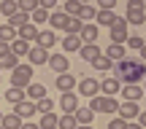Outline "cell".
Instances as JSON below:
<instances>
[{"instance_id":"obj_45","label":"cell","mask_w":146,"mask_h":129,"mask_svg":"<svg viewBox=\"0 0 146 129\" xmlns=\"http://www.w3.org/2000/svg\"><path fill=\"white\" fill-rule=\"evenodd\" d=\"M135 119H138V126H143V129H146V110H138Z\"/></svg>"},{"instance_id":"obj_47","label":"cell","mask_w":146,"mask_h":129,"mask_svg":"<svg viewBox=\"0 0 146 129\" xmlns=\"http://www.w3.org/2000/svg\"><path fill=\"white\" fill-rule=\"evenodd\" d=\"M125 129H143V126H138V124H133V121H127V126Z\"/></svg>"},{"instance_id":"obj_31","label":"cell","mask_w":146,"mask_h":129,"mask_svg":"<svg viewBox=\"0 0 146 129\" xmlns=\"http://www.w3.org/2000/svg\"><path fill=\"white\" fill-rule=\"evenodd\" d=\"M0 41H5V43L16 41V27H11V24H0Z\"/></svg>"},{"instance_id":"obj_4","label":"cell","mask_w":146,"mask_h":129,"mask_svg":"<svg viewBox=\"0 0 146 129\" xmlns=\"http://www.w3.org/2000/svg\"><path fill=\"white\" fill-rule=\"evenodd\" d=\"M89 108L98 110V113H114L119 105H116L114 97H106V94H95V97H89Z\"/></svg>"},{"instance_id":"obj_34","label":"cell","mask_w":146,"mask_h":129,"mask_svg":"<svg viewBox=\"0 0 146 129\" xmlns=\"http://www.w3.org/2000/svg\"><path fill=\"white\" fill-rule=\"evenodd\" d=\"M95 14H98V11H95L92 5H81V11H78L76 19H81V22H92V19H95Z\"/></svg>"},{"instance_id":"obj_38","label":"cell","mask_w":146,"mask_h":129,"mask_svg":"<svg viewBox=\"0 0 146 129\" xmlns=\"http://www.w3.org/2000/svg\"><path fill=\"white\" fill-rule=\"evenodd\" d=\"M30 16H33V24H35V22H49V11H46V8H41V5H38V8L33 11Z\"/></svg>"},{"instance_id":"obj_11","label":"cell","mask_w":146,"mask_h":129,"mask_svg":"<svg viewBox=\"0 0 146 129\" xmlns=\"http://www.w3.org/2000/svg\"><path fill=\"white\" fill-rule=\"evenodd\" d=\"M116 116H122L125 121H133L138 116V102H130V100H125V102L116 108Z\"/></svg>"},{"instance_id":"obj_41","label":"cell","mask_w":146,"mask_h":129,"mask_svg":"<svg viewBox=\"0 0 146 129\" xmlns=\"http://www.w3.org/2000/svg\"><path fill=\"white\" fill-rule=\"evenodd\" d=\"M127 126V121L122 119V116H114V119L108 121V129H125Z\"/></svg>"},{"instance_id":"obj_42","label":"cell","mask_w":146,"mask_h":129,"mask_svg":"<svg viewBox=\"0 0 146 129\" xmlns=\"http://www.w3.org/2000/svg\"><path fill=\"white\" fill-rule=\"evenodd\" d=\"M116 0H98V11H114Z\"/></svg>"},{"instance_id":"obj_23","label":"cell","mask_w":146,"mask_h":129,"mask_svg":"<svg viewBox=\"0 0 146 129\" xmlns=\"http://www.w3.org/2000/svg\"><path fill=\"white\" fill-rule=\"evenodd\" d=\"M22 100H27L25 89H19V86H11V89H5V102L16 105V102H22Z\"/></svg>"},{"instance_id":"obj_29","label":"cell","mask_w":146,"mask_h":129,"mask_svg":"<svg viewBox=\"0 0 146 129\" xmlns=\"http://www.w3.org/2000/svg\"><path fill=\"white\" fill-rule=\"evenodd\" d=\"M16 11H19L16 0H0V16H14Z\"/></svg>"},{"instance_id":"obj_43","label":"cell","mask_w":146,"mask_h":129,"mask_svg":"<svg viewBox=\"0 0 146 129\" xmlns=\"http://www.w3.org/2000/svg\"><path fill=\"white\" fill-rule=\"evenodd\" d=\"M38 5L46 11H54V5H57V0H38Z\"/></svg>"},{"instance_id":"obj_52","label":"cell","mask_w":146,"mask_h":129,"mask_svg":"<svg viewBox=\"0 0 146 129\" xmlns=\"http://www.w3.org/2000/svg\"><path fill=\"white\" fill-rule=\"evenodd\" d=\"M0 119H3V113H0Z\"/></svg>"},{"instance_id":"obj_6","label":"cell","mask_w":146,"mask_h":129,"mask_svg":"<svg viewBox=\"0 0 146 129\" xmlns=\"http://www.w3.org/2000/svg\"><path fill=\"white\" fill-rule=\"evenodd\" d=\"M14 113L19 116L22 121H33V116L38 113V108H35V102H33V100H22V102H16Z\"/></svg>"},{"instance_id":"obj_51","label":"cell","mask_w":146,"mask_h":129,"mask_svg":"<svg viewBox=\"0 0 146 129\" xmlns=\"http://www.w3.org/2000/svg\"><path fill=\"white\" fill-rule=\"evenodd\" d=\"M143 92H146V81H143Z\"/></svg>"},{"instance_id":"obj_1","label":"cell","mask_w":146,"mask_h":129,"mask_svg":"<svg viewBox=\"0 0 146 129\" xmlns=\"http://www.w3.org/2000/svg\"><path fill=\"white\" fill-rule=\"evenodd\" d=\"M146 75V65L135 62V59H119L114 62V78H119L122 83H138L141 78Z\"/></svg>"},{"instance_id":"obj_21","label":"cell","mask_w":146,"mask_h":129,"mask_svg":"<svg viewBox=\"0 0 146 129\" xmlns=\"http://www.w3.org/2000/svg\"><path fill=\"white\" fill-rule=\"evenodd\" d=\"M73 119H76V124H92L95 110L92 108H76L73 110Z\"/></svg>"},{"instance_id":"obj_16","label":"cell","mask_w":146,"mask_h":129,"mask_svg":"<svg viewBox=\"0 0 146 129\" xmlns=\"http://www.w3.org/2000/svg\"><path fill=\"white\" fill-rule=\"evenodd\" d=\"M78 54H81V59H84V62H89V65H92L95 59L100 57V48H98V43H84V46L78 48Z\"/></svg>"},{"instance_id":"obj_25","label":"cell","mask_w":146,"mask_h":129,"mask_svg":"<svg viewBox=\"0 0 146 129\" xmlns=\"http://www.w3.org/2000/svg\"><path fill=\"white\" fill-rule=\"evenodd\" d=\"M84 46V43H81V38H78V35H65V41H62V48H65V51H78V48H81Z\"/></svg>"},{"instance_id":"obj_39","label":"cell","mask_w":146,"mask_h":129,"mask_svg":"<svg viewBox=\"0 0 146 129\" xmlns=\"http://www.w3.org/2000/svg\"><path fill=\"white\" fill-rule=\"evenodd\" d=\"M95 67H98V70H108V67H114V62H111V59L108 57H106V54H100V57L98 59H95V62H92Z\"/></svg>"},{"instance_id":"obj_49","label":"cell","mask_w":146,"mask_h":129,"mask_svg":"<svg viewBox=\"0 0 146 129\" xmlns=\"http://www.w3.org/2000/svg\"><path fill=\"white\" fill-rule=\"evenodd\" d=\"M76 129H92V126H89V124H78Z\"/></svg>"},{"instance_id":"obj_44","label":"cell","mask_w":146,"mask_h":129,"mask_svg":"<svg viewBox=\"0 0 146 129\" xmlns=\"http://www.w3.org/2000/svg\"><path fill=\"white\" fill-rule=\"evenodd\" d=\"M11 51V43H5V41H0V59L5 57V54Z\"/></svg>"},{"instance_id":"obj_14","label":"cell","mask_w":146,"mask_h":129,"mask_svg":"<svg viewBox=\"0 0 146 129\" xmlns=\"http://www.w3.org/2000/svg\"><path fill=\"white\" fill-rule=\"evenodd\" d=\"M16 38H22V41H27V43H35V38H38V27L33 24V22H27V24H22L19 30H16Z\"/></svg>"},{"instance_id":"obj_48","label":"cell","mask_w":146,"mask_h":129,"mask_svg":"<svg viewBox=\"0 0 146 129\" xmlns=\"http://www.w3.org/2000/svg\"><path fill=\"white\" fill-rule=\"evenodd\" d=\"M138 54H141V57L146 59V43H143V46H141V48H138Z\"/></svg>"},{"instance_id":"obj_32","label":"cell","mask_w":146,"mask_h":129,"mask_svg":"<svg viewBox=\"0 0 146 129\" xmlns=\"http://www.w3.org/2000/svg\"><path fill=\"white\" fill-rule=\"evenodd\" d=\"M16 65H19V57H16V54H11V51L0 59V70H14Z\"/></svg>"},{"instance_id":"obj_35","label":"cell","mask_w":146,"mask_h":129,"mask_svg":"<svg viewBox=\"0 0 146 129\" xmlns=\"http://www.w3.org/2000/svg\"><path fill=\"white\" fill-rule=\"evenodd\" d=\"M16 5H19V11H25V14H33V11L38 8V0H16Z\"/></svg>"},{"instance_id":"obj_5","label":"cell","mask_w":146,"mask_h":129,"mask_svg":"<svg viewBox=\"0 0 146 129\" xmlns=\"http://www.w3.org/2000/svg\"><path fill=\"white\" fill-rule=\"evenodd\" d=\"M108 32H111V43H125L127 35H130V32H127V22L119 19V16H116V22L108 27Z\"/></svg>"},{"instance_id":"obj_36","label":"cell","mask_w":146,"mask_h":129,"mask_svg":"<svg viewBox=\"0 0 146 129\" xmlns=\"http://www.w3.org/2000/svg\"><path fill=\"white\" fill-rule=\"evenodd\" d=\"M78 11H81V3L78 0H65V14L68 16H78Z\"/></svg>"},{"instance_id":"obj_50","label":"cell","mask_w":146,"mask_h":129,"mask_svg":"<svg viewBox=\"0 0 146 129\" xmlns=\"http://www.w3.org/2000/svg\"><path fill=\"white\" fill-rule=\"evenodd\" d=\"M78 3H81V5H87V3H89V0H78Z\"/></svg>"},{"instance_id":"obj_9","label":"cell","mask_w":146,"mask_h":129,"mask_svg":"<svg viewBox=\"0 0 146 129\" xmlns=\"http://www.w3.org/2000/svg\"><path fill=\"white\" fill-rule=\"evenodd\" d=\"M116 92H122V81L119 78H103V81H100V94H106V97H114Z\"/></svg>"},{"instance_id":"obj_3","label":"cell","mask_w":146,"mask_h":129,"mask_svg":"<svg viewBox=\"0 0 146 129\" xmlns=\"http://www.w3.org/2000/svg\"><path fill=\"white\" fill-rule=\"evenodd\" d=\"M30 81H33V65H16L11 70V86L25 89V86H30Z\"/></svg>"},{"instance_id":"obj_20","label":"cell","mask_w":146,"mask_h":129,"mask_svg":"<svg viewBox=\"0 0 146 129\" xmlns=\"http://www.w3.org/2000/svg\"><path fill=\"white\" fill-rule=\"evenodd\" d=\"M54 86H57L60 89V92H73V86H76V81H73V75H70V73H60V75H57V81H54Z\"/></svg>"},{"instance_id":"obj_37","label":"cell","mask_w":146,"mask_h":129,"mask_svg":"<svg viewBox=\"0 0 146 129\" xmlns=\"http://www.w3.org/2000/svg\"><path fill=\"white\" fill-rule=\"evenodd\" d=\"M35 108H38V113H52L54 102H52L49 97H43V100H38V102H35Z\"/></svg>"},{"instance_id":"obj_53","label":"cell","mask_w":146,"mask_h":129,"mask_svg":"<svg viewBox=\"0 0 146 129\" xmlns=\"http://www.w3.org/2000/svg\"><path fill=\"white\" fill-rule=\"evenodd\" d=\"M0 129H3V126H0Z\"/></svg>"},{"instance_id":"obj_17","label":"cell","mask_w":146,"mask_h":129,"mask_svg":"<svg viewBox=\"0 0 146 129\" xmlns=\"http://www.w3.org/2000/svg\"><path fill=\"white\" fill-rule=\"evenodd\" d=\"M60 108H62L65 113H73V110L78 108V94H73V92H65L62 97H60Z\"/></svg>"},{"instance_id":"obj_22","label":"cell","mask_w":146,"mask_h":129,"mask_svg":"<svg viewBox=\"0 0 146 129\" xmlns=\"http://www.w3.org/2000/svg\"><path fill=\"white\" fill-rule=\"evenodd\" d=\"M106 57H108L111 62H119V59H125V43H111V46L106 48Z\"/></svg>"},{"instance_id":"obj_28","label":"cell","mask_w":146,"mask_h":129,"mask_svg":"<svg viewBox=\"0 0 146 129\" xmlns=\"http://www.w3.org/2000/svg\"><path fill=\"white\" fill-rule=\"evenodd\" d=\"M95 19H98V24L111 27V24L116 22V14H114V11H98V14H95Z\"/></svg>"},{"instance_id":"obj_18","label":"cell","mask_w":146,"mask_h":129,"mask_svg":"<svg viewBox=\"0 0 146 129\" xmlns=\"http://www.w3.org/2000/svg\"><path fill=\"white\" fill-rule=\"evenodd\" d=\"M122 97H125V100H130V102H141L143 89L138 86V83H127V86L122 89Z\"/></svg>"},{"instance_id":"obj_40","label":"cell","mask_w":146,"mask_h":129,"mask_svg":"<svg viewBox=\"0 0 146 129\" xmlns=\"http://www.w3.org/2000/svg\"><path fill=\"white\" fill-rule=\"evenodd\" d=\"M125 43H127L130 48H135V51H138V48H141V46H143L146 41H143L141 35H127V41H125Z\"/></svg>"},{"instance_id":"obj_24","label":"cell","mask_w":146,"mask_h":129,"mask_svg":"<svg viewBox=\"0 0 146 129\" xmlns=\"http://www.w3.org/2000/svg\"><path fill=\"white\" fill-rule=\"evenodd\" d=\"M0 126H3V129H19L22 126V119L16 113H5L3 119H0Z\"/></svg>"},{"instance_id":"obj_33","label":"cell","mask_w":146,"mask_h":129,"mask_svg":"<svg viewBox=\"0 0 146 129\" xmlns=\"http://www.w3.org/2000/svg\"><path fill=\"white\" fill-rule=\"evenodd\" d=\"M57 126L60 129H76L78 124H76V119H73V113H65V116H60V119H57Z\"/></svg>"},{"instance_id":"obj_10","label":"cell","mask_w":146,"mask_h":129,"mask_svg":"<svg viewBox=\"0 0 146 129\" xmlns=\"http://www.w3.org/2000/svg\"><path fill=\"white\" fill-rule=\"evenodd\" d=\"M70 22V16L65 14V11H49V24H52V30H65Z\"/></svg>"},{"instance_id":"obj_7","label":"cell","mask_w":146,"mask_h":129,"mask_svg":"<svg viewBox=\"0 0 146 129\" xmlns=\"http://www.w3.org/2000/svg\"><path fill=\"white\" fill-rule=\"evenodd\" d=\"M78 94H84V97L100 94V81H95V78H81V81H78Z\"/></svg>"},{"instance_id":"obj_30","label":"cell","mask_w":146,"mask_h":129,"mask_svg":"<svg viewBox=\"0 0 146 129\" xmlns=\"http://www.w3.org/2000/svg\"><path fill=\"white\" fill-rule=\"evenodd\" d=\"M27 22H30V14H25V11H16L14 16H8V24L16 27V30H19L22 24H27Z\"/></svg>"},{"instance_id":"obj_54","label":"cell","mask_w":146,"mask_h":129,"mask_svg":"<svg viewBox=\"0 0 146 129\" xmlns=\"http://www.w3.org/2000/svg\"><path fill=\"white\" fill-rule=\"evenodd\" d=\"M143 3H146V0H143Z\"/></svg>"},{"instance_id":"obj_15","label":"cell","mask_w":146,"mask_h":129,"mask_svg":"<svg viewBox=\"0 0 146 129\" xmlns=\"http://www.w3.org/2000/svg\"><path fill=\"white\" fill-rule=\"evenodd\" d=\"M27 57H30V65H46L49 62V51L41 48V46H30Z\"/></svg>"},{"instance_id":"obj_27","label":"cell","mask_w":146,"mask_h":129,"mask_svg":"<svg viewBox=\"0 0 146 129\" xmlns=\"http://www.w3.org/2000/svg\"><path fill=\"white\" fill-rule=\"evenodd\" d=\"M27 51H30V43H27V41H22V38L11 41V54H16V57H25Z\"/></svg>"},{"instance_id":"obj_2","label":"cell","mask_w":146,"mask_h":129,"mask_svg":"<svg viewBox=\"0 0 146 129\" xmlns=\"http://www.w3.org/2000/svg\"><path fill=\"white\" fill-rule=\"evenodd\" d=\"M127 24H143L146 22V3L143 0H127Z\"/></svg>"},{"instance_id":"obj_8","label":"cell","mask_w":146,"mask_h":129,"mask_svg":"<svg viewBox=\"0 0 146 129\" xmlns=\"http://www.w3.org/2000/svg\"><path fill=\"white\" fill-rule=\"evenodd\" d=\"M98 24H92V22H84L81 30H78V38H81V43H98Z\"/></svg>"},{"instance_id":"obj_26","label":"cell","mask_w":146,"mask_h":129,"mask_svg":"<svg viewBox=\"0 0 146 129\" xmlns=\"http://www.w3.org/2000/svg\"><path fill=\"white\" fill-rule=\"evenodd\" d=\"M38 126H41V129H60V126H57V116H54V110H52V113H41Z\"/></svg>"},{"instance_id":"obj_46","label":"cell","mask_w":146,"mask_h":129,"mask_svg":"<svg viewBox=\"0 0 146 129\" xmlns=\"http://www.w3.org/2000/svg\"><path fill=\"white\" fill-rule=\"evenodd\" d=\"M19 129H41V126L33 124V121H22V126H19Z\"/></svg>"},{"instance_id":"obj_13","label":"cell","mask_w":146,"mask_h":129,"mask_svg":"<svg viewBox=\"0 0 146 129\" xmlns=\"http://www.w3.org/2000/svg\"><path fill=\"white\" fill-rule=\"evenodd\" d=\"M49 67H52L54 73H68V57H65V54H49V62H46Z\"/></svg>"},{"instance_id":"obj_12","label":"cell","mask_w":146,"mask_h":129,"mask_svg":"<svg viewBox=\"0 0 146 129\" xmlns=\"http://www.w3.org/2000/svg\"><path fill=\"white\" fill-rule=\"evenodd\" d=\"M54 43H57V35H54V30H38V38H35V46H41V48H52Z\"/></svg>"},{"instance_id":"obj_19","label":"cell","mask_w":146,"mask_h":129,"mask_svg":"<svg viewBox=\"0 0 146 129\" xmlns=\"http://www.w3.org/2000/svg\"><path fill=\"white\" fill-rule=\"evenodd\" d=\"M25 94H27V100L38 102V100L46 97V86H43V83H30V86H25Z\"/></svg>"}]
</instances>
